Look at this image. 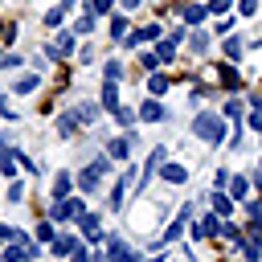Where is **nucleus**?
I'll return each instance as SVG.
<instances>
[{
	"label": "nucleus",
	"instance_id": "nucleus-13",
	"mask_svg": "<svg viewBox=\"0 0 262 262\" xmlns=\"http://www.w3.org/2000/svg\"><path fill=\"white\" fill-rule=\"evenodd\" d=\"M74 250H78V242H74V237H53V254H61V258H66V254H74Z\"/></svg>",
	"mask_w": 262,
	"mask_h": 262
},
{
	"label": "nucleus",
	"instance_id": "nucleus-3",
	"mask_svg": "<svg viewBox=\"0 0 262 262\" xmlns=\"http://www.w3.org/2000/svg\"><path fill=\"white\" fill-rule=\"evenodd\" d=\"M29 258H37V242H29V237H16V242L0 254V262H29Z\"/></svg>",
	"mask_w": 262,
	"mask_h": 262
},
{
	"label": "nucleus",
	"instance_id": "nucleus-1",
	"mask_svg": "<svg viewBox=\"0 0 262 262\" xmlns=\"http://www.w3.org/2000/svg\"><path fill=\"white\" fill-rule=\"evenodd\" d=\"M192 131H196L205 143H221V139H225V123H221L217 115H196V119H192Z\"/></svg>",
	"mask_w": 262,
	"mask_h": 262
},
{
	"label": "nucleus",
	"instance_id": "nucleus-7",
	"mask_svg": "<svg viewBox=\"0 0 262 262\" xmlns=\"http://www.w3.org/2000/svg\"><path fill=\"white\" fill-rule=\"evenodd\" d=\"M78 225H82V233H86V237H102V229H98V217H94V213H82V217H78Z\"/></svg>",
	"mask_w": 262,
	"mask_h": 262
},
{
	"label": "nucleus",
	"instance_id": "nucleus-36",
	"mask_svg": "<svg viewBox=\"0 0 262 262\" xmlns=\"http://www.w3.org/2000/svg\"><path fill=\"white\" fill-rule=\"evenodd\" d=\"M250 233H254V237H262V217H258V221L250 225Z\"/></svg>",
	"mask_w": 262,
	"mask_h": 262
},
{
	"label": "nucleus",
	"instance_id": "nucleus-21",
	"mask_svg": "<svg viewBox=\"0 0 262 262\" xmlns=\"http://www.w3.org/2000/svg\"><path fill=\"white\" fill-rule=\"evenodd\" d=\"M111 33L123 41V37H127V20H123V16H115V20H111Z\"/></svg>",
	"mask_w": 262,
	"mask_h": 262
},
{
	"label": "nucleus",
	"instance_id": "nucleus-27",
	"mask_svg": "<svg viewBox=\"0 0 262 262\" xmlns=\"http://www.w3.org/2000/svg\"><path fill=\"white\" fill-rule=\"evenodd\" d=\"M119 74H123V66H119V61H106V82H115Z\"/></svg>",
	"mask_w": 262,
	"mask_h": 262
},
{
	"label": "nucleus",
	"instance_id": "nucleus-38",
	"mask_svg": "<svg viewBox=\"0 0 262 262\" xmlns=\"http://www.w3.org/2000/svg\"><path fill=\"white\" fill-rule=\"evenodd\" d=\"M258 184H262V168H258Z\"/></svg>",
	"mask_w": 262,
	"mask_h": 262
},
{
	"label": "nucleus",
	"instance_id": "nucleus-29",
	"mask_svg": "<svg viewBox=\"0 0 262 262\" xmlns=\"http://www.w3.org/2000/svg\"><path fill=\"white\" fill-rule=\"evenodd\" d=\"M70 184H74V180L61 172V176H57V196H66V192H70Z\"/></svg>",
	"mask_w": 262,
	"mask_h": 262
},
{
	"label": "nucleus",
	"instance_id": "nucleus-17",
	"mask_svg": "<svg viewBox=\"0 0 262 262\" xmlns=\"http://www.w3.org/2000/svg\"><path fill=\"white\" fill-rule=\"evenodd\" d=\"M147 86H151V94H164V90H168V78H164V74H151Z\"/></svg>",
	"mask_w": 262,
	"mask_h": 262
},
{
	"label": "nucleus",
	"instance_id": "nucleus-25",
	"mask_svg": "<svg viewBox=\"0 0 262 262\" xmlns=\"http://www.w3.org/2000/svg\"><path fill=\"white\" fill-rule=\"evenodd\" d=\"M139 66H143V70H151V74H156V66H160V57H156V53H143V57H139Z\"/></svg>",
	"mask_w": 262,
	"mask_h": 262
},
{
	"label": "nucleus",
	"instance_id": "nucleus-37",
	"mask_svg": "<svg viewBox=\"0 0 262 262\" xmlns=\"http://www.w3.org/2000/svg\"><path fill=\"white\" fill-rule=\"evenodd\" d=\"M123 8H139V0H123Z\"/></svg>",
	"mask_w": 262,
	"mask_h": 262
},
{
	"label": "nucleus",
	"instance_id": "nucleus-9",
	"mask_svg": "<svg viewBox=\"0 0 262 262\" xmlns=\"http://www.w3.org/2000/svg\"><path fill=\"white\" fill-rule=\"evenodd\" d=\"M102 106H106V111H119V90H115V82L102 86Z\"/></svg>",
	"mask_w": 262,
	"mask_h": 262
},
{
	"label": "nucleus",
	"instance_id": "nucleus-22",
	"mask_svg": "<svg viewBox=\"0 0 262 262\" xmlns=\"http://www.w3.org/2000/svg\"><path fill=\"white\" fill-rule=\"evenodd\" d=\"M33 86H37V78H33V74H25V78H20V82H16V94H29V90H33Z\"/></svg>",
	"mask_w": 262,
	"mask_h": 262
},
{
	"label": "nucleus",
	"instance_id": "nucleus-4",
	"mask_svg": "<svg viewBox=\"0 0 262 262\" xmlns=\"http://www.w3.org/2000/svg\"><path fill=\"white\" fill-rule=\"evenodd\" d=\"M102 176H106V160H94V164H90V168L82 172V188H86V192H94Z\"/></svg>",
	"mask_w": 262,
	"mask_h": 262
},
{
	"label": "nucleus",
	"instance_id": "nucleus-34",
	"mask_svg": "<svg viewBox=\"0 0 262 262\" xmlns=\"http://www.w3.org/2000/svg\"><path fill=\"white\" fill-rule=\"evenodd\" d=\"M229 8V0H209V12H225Z\"/></svg>",
	"mask_w": 262,
	"mask_h": 262
},
{
	"label": "nucleus",
	"instance_id": "nucleus-33",
	"mask_svg": "<svg viewBox=\"0 0 262 262\" xmlns=\"http://www.w3.org/2000/svg\"><path fill=\"white\" fill-rule=\"evenodd\" d=\"M221 78H225L229 86H237V70H233V66H225V70H221Z\"/></svg>",
	"mask_w": 262,
	"mask_h": 262
},
{
	"label": "nucleus",
	"instance_id": "nucleus-10",
	"mask_svg": "<svg viewBox=\"0 0 262 262\" xmlns=\"http://www.w3.org/2000/svg\"><path fill=\"white\" fill-rule=\"evenodd\" d=\"M164 180H172V184H184V180H188V172H184L180 164H164Z\"/></svg>",
	"mask_w": 262,
	"mask_h": 262
},
{
	"label": "nucleus",
	"instance_id": "nucleus-28",
	"mask_svg": "<svg viewBox=\"0 0 262 262\" xmlns=\"http://www.w3.org/2000/svg\"><path fill=\"white\" fill-rule=\"evenodd\" d=\"M225 115H229V119H237V115H242V102H237V98H229V102H225Z\"/></svg>",
	"mask_w": 262,
	"mask_h": 262
},
{
	"label": "nucleus",
	"instance_id": "nucleus-2",
	"mask_svg": "<svg viewBox=\"0 0 262 262\" xmlns=\"http://www.w3.org/2000/svg\"><path fill=\"white\" fill-rule=\"evenodd\" d=\"M86 209H82V201L78 196H57L53 201V221H78Z\"/></svg>",
	"mask_w": 262,
	"mask_h": 262
},
{
	"label": "nucleus",
	"instance_id": "nucleus-24",
	"mask_svg": "<svg viewBox=\"0 0 262 262\" xmlns=\"http://www.w3.org/2000/svg\"><path fill=\"white\" fill-rule=\"evenodd\" d=\"M225 53L237 57V53H242V41H237V37H225Z\"/></svg>",
	"mask_w": 262,
	"mask_h": 262
},
{
	"label": "nucleus",
	"instance_id": "nucleus-32",
	"mask_svg": "<svg viewBox=\"0 0 262 262\" xmlns=\"http://www.w3.org/2000/svg\"><path fill=\"white\" fill-rule=\"evenodd\" d=\"M45 25H61V8H49L45 12Z\"/></svg>",
	"mask_w": 262,
	"mask_h": 262
},
{
	"label": "nucleus",
	"instance_id": "nucleus-35",
	"mask_svg": "<svg viewBox=\"0 0 262 262\" xmlns=\"http://www.w3.org/2000/svg\"><path fill=\"white\" fill-rule=\"evenodd\" d=\"M70 258H74V262H86V250H82V246H78V250H74V254H70Z\"/></svg>",
	"mask_w": 262,
	"mask_h": 262
},
{
	"label": "nucleus",
	"instance_id": "nucleus-16",
	"mask_svg": "<svg viewBox=\"0 0 262 262\" xmlns=\"http://www.w3.org/2000/svg\"><path fill=\"white\" fill-rule=\"evenodd\" d=\"M0 176H12V151L0 143Z\"/></svg>",
	"mask_w": 262,
	"mask_h": 262
},
{
	"label": "nucleus",
	"instance_id": "nucleus-8",
	"mask_svg": "<svg viewBox=\"0 0 262 262\" xmlns=\"http://www.w3.org/2000/svg\"><path fill=\"white\" fill-rule=\"evenodd\" d=\"M111 262H139V258H135L123 242H111Z\"/></svg>",
	"mask_w": 262,
	"mask_h": 262
},
{
	"label": "nucleus",
	"instance_id": "nucleus-30",
	"mask_svg": "<svg viewBox=\"0 0 262 262\" xmlns=\"http://www.w3.org/2000/svg\"><path fill=\"white\" fill-rule=\"evenodd\" d=\"M37 237H41V242H53V225H49V221H45V225H37Z\"/></svg>",
	"mask_w": 262,
	"mask_h": 262
},
{
	"label": "nucleus",
	"instance_id": "nucleus-5",
	"mask_svg": "<svg viewBox=\"0 0 262 262\" xmlns=\"http://www.w3.org/2000/svg\"><path fill=\"white\" fill-rule=\"evenodd\" d=\"M217 233H221V217L217 213H209V217H201L192 225V237H217Z\"/></svg>",
	"mask_w": 262,
	"mask_h": 262
},
{
	"label": "nucleus",
	"instance_id": "nucleus-26",
	"mask_svg": "<svg viewBox=\"0 0 262 262\" xmlns=\"http://www.w3.org/2000/svg\"><path fill=\"white\" fill-rule=\"evenodd\" d=\"M229 192H233V196H246V180L233 176V180H229Z\"/></svg>",
	"mask_w": 262,
	"mask_h": 262
},
{
	"label": "nucleus",
	"instance_id": "nucleus-31",
	"mask_svg": "<svg viewBox=\"0 0 262 262\" xmlns=\"http://www.w3.org/2000/svg\"><path fill=\"white\" fill-rule=\"evenodd\" d=\"M237 8H242L246 16H254V12H258V0H237Z\"/></svg>",
	"mask_w": 262,
	"mask_h": 262
},
{
	"label": "nucleus",
	"instance_id": "nucleus-18",
	"mask_svg": "<svg viewBox=\"0 0 262 262\" xmlns=\"http://www.w3.org/2000/svg\"><path fill=\"white\" fill-rule=\"evenodd\" d=\"M74 127H78V115H61V119H57V131H61V135H70Z\"/></svg>",
	"mask_w": 262,
	"mask_h": 262
},
{
	"label": "nucleus",
	"instance_id": "nucleus-23",
	"mask_svg": "<svg viewBox=\"0 0 262 262\" xmlns=\"http://www.w3.org/2000/svg\"><path fill=\"white\" fill-rule=\"evenodd\" d=\"M16 237H25V233L12 229V225H0V242H16Z\"/></svg>",
	"mask_w": 262,
	"mask_h": 262
},
{
	"label": "nucleus",
	"instance_id": "nucleus-15",
	"mask_svg": "<svg viewBox=\"0 0 262 262\" xmlns=\"http://www.w3.org/2000/svg\"><path fill=\"white\" fill-rule=\"evenodd\" d=\"M111 156H115V160H127V156H131V143H127V139H115V143H111Z\"/></svg>",
	"mask_w": 262,
	"mask_h": 262
},
{
	"label": "nucleus",
	"instance_id": "nucleus-6",
	"mask_svg": "<svg viewBox=\"0 0 262 262\" xmlns=\"http://www.w3.org/2000/svg\"><path fill=\"white\" fill-rule=\"evenodd\" d=\"M139 119H143V123H156V119H164V106L151 98V102H143V106H139Z\"/></svg>",
	"mask_w": 262,
	"mask_h": 262
},
{
	"label": "nucleus",
	"instance_id": "nucleus-20",
	"mask_svg": "<svg viewBox=\"0 0 262 262\" xmlns=\"http://www.w3.org/2000/svg\"><path fill=\"white\" fill-rule=\"evenodd\" d=\"M111 4H115V0H90V12H94V16H106Z\"/></svg>",
	"mask_w": 262,
	"mask_h": 262
},
{
	"label": "nucleus",
	"instance_id": "nucleus-11",
	"mask_svg": "<svg viewBox=\"0 0 262 262\" xmlns=\"http://www.w3.org/2000/svg\"><path fill=\"white\" fill-rule=\"evenodd\" d=\"M70 49H74V41H70V37H57V41L49 45V53H53V57H70Z\"/></svg>",
	"mask_w": 262,
	"mask_h": 262
},
{
	"label": "nucleus",
	"instance_id": "nucleus-12",
	"mask_svg": "<svg viewBox=\"0 0 262 262\" xmlns=\"http://www.w3.org/2000/svg\"><path fill=\"white\" fill-rule=\"evenodd\" d=\"M213 209H217V217H225V213L233 209V196H225V192H213Z\"/></svg>",
	"mask_w": 262,
	"mask_h": 262
},
{
	"label": "nucleus",
	"instance_id": "nucleus-14",
	"mask_svg": "<svg viewBox=\"0 0 262 262\" xmlns=\"http://www.w3.org/2000/svg\"><path fill=\"white\" fill-rule=\"evenodd\" d=\"M205 12H209V8H201V4H188V8H184V20H188V25H201V20H205Z\"/></svg>",
	"mask_w": 262,
	"mask_h": 262
},
{
	"label": "nucleus",
	"instance_id": "nucleus-19",
	"mask_svg": "<svg viewBox=\"0 0 262 262\" xmlns=\"http://www.w3.org/2000/svg\"><path fill=\"white\" fill-rule=\"evenodd\" d=\"M172 53H176L172 41H160V45H156V57H160V61H172Z\"/></svg>",
	"mask_w": 262,
	"mask_h": 262
}]
</instances>
